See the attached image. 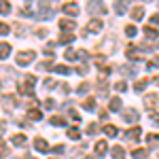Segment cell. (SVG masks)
<instances>
[{"mask_svg":"<svg viewBox=\"0 0 159 159\" xmlns=\"http://www.w3.org/2000/svg\"><path fill=\"white\" fill-rule=\"evenodd\" d=\"M36 57V53L34 51H19L17 55H15V61H17V66H28V64H32Z\"/></svg>","mask_w":159,"mask_h":159,"instance_id":"cell-1","label":"cell"},{"mask_svg":"<svg viewBox=\"0 0 159 159\" xmlns=\"http://www.w3.org/2000/svg\"><path fill=\"white\" fill-rule=\"evenodd\" d=\"M34 83H36V79L32 76V74H28L24 79V83L19 85V91L24 93V96H32V91H34Z\"/></svg>","mask_w":159,"mask_h":159,"instance_id":"cell-2","label":"cell"},{"mask_svg":"<svg viewBox=\"0 0 159 159\" xmlns=\"http://www.w3.org/2000/svg\"><path fill=\"white\" fill-rule=\"evenodd\" d=\"M87 11L98 15V13H106V7L102 4V0H89L87 2Z\"/></svg>","mask_w":159,"mask_h":159,"instance_id":"cell-3","label":"cell"},{"mask_svg":"<svg viewBox=\"0 0 159 159\" xmlns=\"http://www.w3.org/2000/svg\"><path fill=\"white\" fill-rule=\"evenodd\" d=\"M140 132H142L140 127H129V129L123 134V138L129 140V142H138V140H140Z\"/></svg>","mask_w":159,"mask_h":159,"instance_id":"cell-4","label":"cell"},{"mask_svg":"<svg viewBox=\"0 0 159 159\" xmlns=\"http://www.w3.org/2000/svg\"><path fill=\"white\" fill-rule=\"evenodd\" d=\"M34 148H36L38 153H49L51 151L49 144H47V140H43V138H36V140H34Z\"/></svg>","mask_w":159,"mask_h":159,"instance_id":"cell-5","label":"cell"},{"mask_svg":"<svg viewBox=\"0 0 159 159\" xmlns=\"http://www.w3.org/2000/svg\"><path fill=\"white\" fill-rule=\"evenodd\" d=\"M79 11H81V9H79L76 2H66V4H64V13H66V15H79Z\"/></svg>","mask_w":159,"mask_h":159,"instance_id":"cell-6","label":"cell"},{"mask_svg":"<svg viewBox=\"0 0 159 159\" xmlns=\"http://www.w3.org/2000/svg\"><path fill=\"white\" fill-rule=\"evenodd\" d=\"M106 151H108L106 140H98V142H96V155H98V157H104V155H106Z\"/></svg>","mask_w":159,"mask_h":159,"instance_id":"cell-7","label":"cell"},{"mask_svg":"<svg viewBox=\"0 0 159 159\" xmlns=\"http://www.w3.org/2000/svg\"><path fill=\"white\" fill-rule=\"evenodd\" d=\"M123 119H125V121H129V123H134V121L140 119V115H138V110L127 108V110H125V115H123Z\"/></svg>","mask_w":159,"mask_h":159,"instance_id":"cell-8","label":"cell"},{"mask_svg":"<svg viewBox=\"0 0 159 159\" xmlns=\"http://www.w3.org/2000/svg\"><path fill=\"white\" fill-rule=\"evenodd\" d=\"M2 104H4V108H7V110H13V106L17 104V98L9 93V96H4V98H2Z\"/></svg>","mask_w":159,"mask_h":159,"instance_id":"cell-9","label":"cell"},{"mask_svg":"<svg viewBox=\"0 0 159 159\" xmlns=\"http://www.w3.org/2000/svg\"><path fill=\"white\" fill-rule=\"evenodd\" d=\"M129 17H132L134 21H140V19L144 17V9H142V7H134L132 13H129Z\"/></svg>","mask_w":159,"mask_h":159,"instance_id":"cell-10","label":"cell"},{"mask_svg":"<svg viewBox=\"0 0 159 159\" xmlns=\"http://www.w3.org/2000/svg\"><path fill=\"white\" fill-rule=\"evenodd\" d=\"M125 53H127V57H129L132 61L140 60V51H138V49H134V45H127V49H125Z\"/></svg>","mask_w":159,"mask_h":159,"instance_id":"cell-11","label":"cell"},{"mask_svg":"<svg viewBox=\"0 0 159 159\" xmlns=\"http://www.w3.org/2000/svg\"><path fill=\"white\" fill-rule=\"evenodd\" d=\"M132 157L134 159H147L148 157V148H132Z\"/></svg>","mask_w":159,"mask_h":159,"instance_id":"cell-12","label":"cell"},{"mask_svg":"<svg viewBox=\"0 0 159 159\" xmlns=\"http://www.w3.org/2000/svg\"><path fill=\"white\" fill-rule=\"evenodd\" d=\"M144 104H147V108H155L159 104V98L155 96V93H148L147 98H144Z\"/></svg>","mask_w":159,"mask_h":159,"instance_id":"cell-13","label":"cell"},{"mask_svg":"<svg viewBox=\"0 0 159 159\" xmlns=\"http://www.w3.org/2000/svg\"><path fill=\"white\" fill-rule=\"evenodd\" d=\"M11 55V45L9 43H0V60H7Z\"/></svg>","mask_w":159,"mask_h":159,"instance_id":"cell-14","label":"cell"},{"mask_svg":"<svg viewBox=\"0 0 159 159\" xmlns=\"http://www.w3.org/2000/svg\"><path fill=\"white\" fill-rule=\"evenodd\" d=\"M87 30H89V32H100V30H102V21H100V19H91V21L87 24Z\"/></svg>","mask_w":159,"mask_h":159,"instance_id":"cell-15","label":"cell"},{"mask_svg":"<svg viewBox=\"0 0 159 159\" xmlns=\"http://www.w3.org/2000/svg\"><path fill=\"white\" fill-rule=\"evenodd\" d=\"M125 9H127V0H115V11L119 13V15H123Z\"/></svg>","mask_w":159,"mask_h":159,"instance_id":"cell-16","label":"cell"},{"mask_svg":"<svg viewBox=\"0 0 159 159\" xmlns=\"http://www.w3.org/2000/svg\"><path fill=\"white\" fill-rule=\"evenodd\" d=\"M11 142L15 144V147H24V144H25V136L24 134H15L11 138Z\"/></svg>","mask_w":159,"mask_h":159,"instance_id":"cell-17","label":"cell"},{"mask_svg":"<svg viewBox=\"0 0 159 159\" xmlns=\"http://www.w3.org/2000/svg\"><path fill=\"white\" fill-rule=\"evenodd\" d=\"M60 28H61V30H74V28H76V24H74L72 19H61V21H60Z\"/></svg>","mask_w":159,"mask_h":159,"instance_id":"cell-18","label":"cell"},{"mask_svg":"<svg viewBox=\"0 0 159 159\" xmlns=\"http://www.w3.org/2000/svg\"><path fill=\"white\" fill-rule=\"evenodd\" d=\"M112 157L115 159H125V151H123V147H112Z\"/></svg>","mask_w":159,"mask_h":159,"instance_id":"cell-19","label":"cell"},{"mask_svg":"<svg viewBox=\"0 0 159 159\" xmlns=\"http://www.w3.org/2000/svg\"><path fill=\"white\" fill-rule=\"evenodd\" d=\"M104 134L108 136V138H115L119 132H117V127H115V125H104Z\"/></svg>","mask_w":159,"mask_h":159,"instance_id":"cell-20","label":"cell"},{"mask_svg":"<svg viewBox=\"0 0 159 159\" xmlns=\"http://www.w3.org/2000/svg\"><path fill=\"white\" fill-rule=\"evenodd\" d=\"M72 40H74V34H70V32H64V34L60 36L61 45H68V43H72Z\"/></svg>","mask_w":159,"mask_h":159,"instance_id":"cell-21","label":"cell"},{"mask_svg":"<svg viewBox=\"0 0 159 159\" xmlns=\"http://www.w3.org/2000/svg\"><path fill=\"white\" fill-rule=\"evenodd\" d=\"M119 72L127 74V76H136V68H132V66H121V68H119Z\"/></svg>","mask_w":159,"mask_h":159,"instance_id":"cell-22","label":"cell"},{"mask_svg":"<svg viewBox=\"0 0 159 159\" xmlns=\"http://www.w3.org/2000/svg\"><path fill=\"white\" fill-rule=\"evenodd\" d=\"M28 117H30L32 121H40V117H43V115H40V110H36V108H30V110H28Z\"/></svg>","mask_w":159,"mask_h":159,"instance_id":"cell-23","label":"cell"},{"mask_svg":"<svg viewBox=\"0 0 159 159\" xmlns=\"http://www.w3.org/2000/svg\"><path fill=\"white\" fill-rule=\"evenodd\" d=\"M0 13H2V15H9V13H11V4H9L7 0H0Z\"/></svg>","mask_w":159,"mask_h":159,"instance_id":"cell-24","label":"cell"},{"mask_svg":"<svg viewBox=\"0 0 159 159\" xmlns=\"http://www.w3.org/2000/svg\"><path fill=\"white\" fill-rule=\"evenodd\" d=\"M144 34H147V38H157V30L153 25H147L144 28Z\"/></svg>","mask_w":159,"mask_h":159,"instance_id":"cell-25","label":"cell"},{"mask_svg":"<svg viewBox=\"0 0 159 159\" xmlns=\"http://www.w3.org/2000/svg\"><path fill=\"white\" fill-rule=\"evenodd\" d=\"M147 85H148V81H147V79H142V81L134 83V89H136V91H144V89H147Z\"/></svg>","mask_w":159,"mask_h":159,"instance_id":"cell-26","label":"cell"},{"mask_svg":"<svg viewBox=\"0 0 159 159\" xmlns=\"http://www.w3.org/2000/svg\"><path fill=\"white\" fill-rule=\"evenodd\" d=\"M83 106H85V110H93V108H96V100H93V98L83 100Z\"/></svg>","mask_w":159,"mask_h":159,"instance_id":"cell-27","label":"cell"},{"mask_svg":"<svg viewBox=\"0 0 159 159\" xmlns=\"http://www.w3.org/2000/svg\"><path fill=\"white\" fill-rule=\"evenodd\" d=\"M68 138H72V140H79V138H81V132H79V127H70V129H68Z\"/></svg>","mask_w":159,"mask_h":159,"instance_id":"cell-28","label":"cell"},{"mask_svg":"<svg viewBox=\"0 0 159 159\" xmlns=\"http://www.w3.org/2000/svg\"><path fill=\"white\" fill-rule=\"evenodd\" d=\"M147 140H148V144H151V147H157V144H159V134H148Z\"/></svg>","mask_w":159,"mask_h":159,"instance_id":"cell-29","label":"cell"},{"mask_svg":"<svg viewBox=\"0 0 159 159\" xmlns=\"http://www.w3.org/2000/svg\"><path fill=\"white\" fill-rule=\"evenodd\" d=\"M53 70H55V72L57 74H70V68H68V66H53Z\"/></svg>","mask_w":159,"mask_h":159,"instance_id":"cell-30","label":"cell"},{"mask_svg":"<svg viewBox=\"0 0 159 159\" xmlns=\"http://www.w3.org/2000/svg\"><path fill=\"white\" fill-rule=\"evenodd\" d=\"M9 155H11V151H9V147H7V144H4V142L0 140V157H9Z\"/></svg>","mask_w":159,"mask_h":159,"instance_id":"cell-31","label":"cell"},{"mask_svg":"<svg viewBox=\"0 0 159 159\" xmlns=\"http://www.w3.org/2000/svg\"><path fill=\"white\" fill-rule=\"evenodd\" d=\"M121 108V98H112L110 100V110H119Z\"/></svg>","mask_w":159,"mask_h":159,"instance_id":"cell-32","label":"cell"},{"mask_svg":"<svg viewBox=\"0 0 159 159\" xmlns=\"http://www.w3.org/2000/svg\"><path fill=\"white\" fill-rule=\"evenodd\" d=\"M51 125H66V119L60 117V115L57 117H51Z\"/></svg>","mask_w":159,"mask_h":159,"instance_id":"cell-33","label":"cell"},{"mask_svg":"<svg viewBox=\"0 0 159 159\" xmlns=\"http://www.w3.org/2000/svg\"><path fill=\"white\" fill-rule=\"evenodd\" d=\"M136 32H138V30H136V25H134V24L125 25V34H127V36H136Z\"/></svg>","mask_w":159,"mask_h":159,"instance_id":"cell-34","label":"cell"},{"mask_svg":"<svg viewBox=\"0 0 159 159\" xmlns=\"http://www.w3.org/2000/svg\"><path fill=\"white\" fill-rule=\"evenodd\" d=\"M87 134L89 136L98 134V123H89V125H87Z\"/></svg>","mask_w":159,"mask_h":159,"instance_id":"cell-35","label":"cell"},{"mask_svg":"<svg viewBox=\"0 0 159 159\" xmlns=\"http://www.w3.org/2000/svg\"><path fill=\"white\" fill-rule=\"evenodd\" d=\"M93 61H96V66H98V68H102V66L106 64V57H104V55H96Z\"/></svg>","mask_w":159,"mask_h":159,"instance_id":"cell-36","label":"cell"},{"mask_svg":"<svg viewBox=\"0 0 159 159\" xmlns=\"http://www.w3.org/2000/svg\"><path fill=\"white\" fill-rule=\"evenodd\" d=\"M68 117H70V119H72L74 123H76V121H81V117H79V112H76L74 108H70V110H68Z\"/></svg>","mask_w":159,"mask_h":159,"instance_id":"cell-37","label":"cell"},{"mask_svg":"<svg viewBox=\"0 0 159 159\" xmlns=\"http://www.w3.org/2000/svg\"><path fill=\"white\" fill-rule=\"evenodd\" d=\"M64 57H66V60H70V61H72V60H76V53H74L72 49H66V53H64Z\"/></svg>","mask_w":159,"mask_h":159,"instance_id":"cell-38","label":"cell"},{"mask_svg":"<svg viewBox=\"0 0 159 159\" xmlns=\"http://www.w3.org/2000/svg\"><path fill=\"white\" fill-rule=\"evenodd\" d=\"M47 34H49V30H47V28H38V30H36V36L38 38H45Z\"/></svg>","mask_w":159,"mask_h":159,"instance_id":"cell-39","label":"cell"},{"mask_svg":"<svg viewBox=\"0 0 159 159\" xmlns=\"http://www.w3.org/2000/svg\"><path fill=\"white\" fill-rule=\"evenodd\" d=\"M153 66H159V55H155V57H153V60H151V61L147 64V68H148V70H151Z\"/></svg>","mask_w":159,"mask_h":159,"instance_id":"cell-40","label":"cell"},{"mask_svg":"<svg viewBox=\"0 0 159 159\" xmlns=\"http://www.w3.org/2000/svg\"><path fill=\"white\" fill-rule=\"evenodd\" d=\"M76 72H79V74H87V72H89V66H85V64H81V66L76 68Z\"/></svg>","mask_w":159,"mask_h":159,"instance_id":"cell-41","label":"cell"},{"mask_svg":"<svg viewBox=\"0 0 159 159\" xmlns=\"http://www.w3.org/2000/svg\"><path fill=\"white\" fill-rule=\"evenodd\" d=\"M55 85H57L55 81H51V79H45V89H53Z\"/></svg>","mask_w":159,"mask_h":159,"instance_id":"cell-42","label":"cell"},{"mask_svg":"<svg viewBox=\"0 0 159 159\" xmlns=\"http://www.w3.org/2000/svg\"><path fill=\"white\" fill-rule=\"evenodd\" d=\"M89 91V83H81L79 85V93H87Z\"/></svg>","mask_w":159,"mask_h":159,"instance_id":"cell-43","label":"cell"},{"mask_svg":"<svg viewBox=\"0 0 159 159\" xmlns=\"http://www.w3.org/2000/svg\"><path fill=\"white\" fill-rule=\"evenodd\" d=\"M115 89H117V91H125V89H127V85H125L123 81H119V83H115Z\"/></svg>","mask_w":159,"mask_h":159,"instance_id":"cell-44","label":"cell"},{"mask_svg":"<svg viewBox=\"0 0 159 159\" xmlns=\"http://www.w3.org/2000/svg\"><path fill=\"white\" fill-rule=\"evenodd\" d=\"M4 34H9V25H7V24H0V36H4Z\"/></svg>","mask_w":159,"mask_h":159,"instance_id":"cell-45","label":"cell"},{"mask_svg":"<svg viewBox=\"0 0 159 159\" xmlns=\"http://www.w3.org/2000/svg\"><path fill=\"white\" fill-rule=\"evenodd\" d=\"M51 151H53V153H57V155H61V153H64V147H61V144H55Z\"/></svg>","mask_w":159,"mask_h":159,"instance_id":"cell-46","label":"cell"},{"mask_svg":"<svg viewBox=\"0 0 159 159\" xmlns=\"http://www.w3.org/2000/svg\"><path fill=\"white\" fill-rule=\"evenodd\" d=\"M151 121L155 123V125H159V115L157 112H151Z\"/></svg>","mask_w":159,"mask_h":159,"instance_id":"cell-47","label":"cell"},{"mask_svg":"<svg viewBox=\"0 0 159 159\" xmlns=\"http://www.w3.org/2000/svg\"><path fill=\"white\" fill-rule=\"evenodd\" d=\"M45 106H47V108H53V106H55V102H53V100H45Z\"/></svg>","mask_w":159,"mask_h":159,"instance_id":"cell-48","label":"cell"},{"mask_svg":"<svg viewBox=\"0 0 159 159\" xmlns=\"http://www.w3.org/2000/svg\"><path fill=\"white\" fill-rule=\"evenodd\" d=\"M151 24H159V13H155V15L151 17Z\"/></svg>","mask_w":159,"mask_h":159,"instance_id":"cell-49","label":"cell"},{"mask_svg":"<svg viewBox=\"0 0 159 159\" xmlns=\"http://www.w3.org/2000/svg\"><path fill=\"white\" fill-rule=\"evenodd\" d=\"M4 127H7V123H4V121H0V134L4 132Z\"/></svg>","mask_w":159,"mask_h":159,"instance_id":"cell-50","label":"cell"},{"mask_svg":"<svg viewBox=\"0 0 159 159\" xmlns=\"http://www.w3.org/2000/svg\"><path fill=\"white\" fill-rule=\"evenodd\" d=\"M155 83H157V85H159V76H155Z\"/></svg>","mask_w":159,"mask_h":159,"instance_id":"cell-51","label":"cell"},{"mask_svg":"<svg viewBox=\"0 0 159 159\" xmlns=\"http://www.w3.org/2000/svg\"><path fill=\"white\" fill-rule=\"evenodd\" d=\"M85 159H96V157H85Z\"/></svg>","mask_w":159,"mask_h":159,"instance_id":"cell-52","label":"cell"},{"mask_svg":"<svg viewBox=\"0 0 159 159\" xmlns=\"http://www.w3.org/2000/svg\"><path fill=\"white\" fill-rule=\"evenodd\" d=\"M0 89H2V81H0Z\"/></svg>","mask_w":159,"mask_h":159,"instance_id":"cell-53","label":"cell"},{"mask_svg":"<svg viewBox=\"0 0 159 159\" xmlns=\"http://www.w3.org/2000/svg\"><path fill=\"white\" fill-rule=\"evenodd\" d=\"M157 47H159V43H157Z\"/></svg>","mask_w":159,"mask_h":159,"instance_id":"cell-54","label":"cell"}]
</instances>
